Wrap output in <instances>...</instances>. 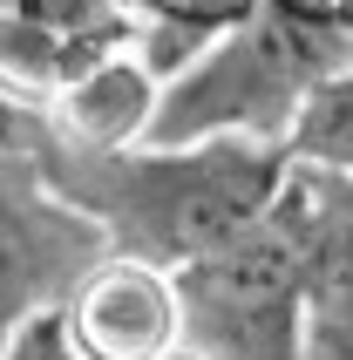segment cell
Returning a JSON list of instances; mask_svg holds the SVG:
<instances>
[{
  "mask_svg": "<svg viewBox=\"0 0 353 360\" xmlns=\"http://www.w3.org/2000/svg\"><path fill=\"white\" fill-rule=\"evenodd\" d=\"M27 150L41 177L102 231L109 252L150 259L163 272L224 252L272 218L293 177L285 143L204 136V143H129V150H68L27 116Z\"/></svg>",
  "mask_w": 353,
  "mask_h": 360,
  "instance_id": "1",
  "label": "cell"
},
{
  "mask_svg": "<svg viewBox=\"0 0 353 360\" xmlns=\"http://www.w3.org/2000/svg\"><path fill=\"white\" fill-rule=\"evenodd\" d=\"M340 61H353V34L258 7L252 20L204 41L176 75H163L150 143H204V136L285 143L306 89Z\"/></svg>",
  "mask_w": 353,
  "mask_h": 360,
  "instance_id": "2",
  "label": "cell"
},
{
  "mask_svg": "<svg viewBox=\"0 0 353 360\" xmlns=\"http://www.w3.org/2000/svg\"><path fill=\"white\" fill-rule=\"evenodd\" d=\"M184 340L204 360H313L306 300H299V252L285 218L252 224L224 252L176 272Z\"/></svg>",
  "mask_w": 353,
  "mask_h": 360,
  "instance_id": "3",
  "label": "cell"
},
{
  "mask_svg": "<svg viewBox=\"0 0 353 360\" xmlns=\"http://www.w3.org/2000/svg\"><path fill=\"white\" fill-rule=\"evenodd\" d=\"M102 252V231L41 177L27 150V109L0 116V347L20 326L48 320Z\"/></svg>",
  "mask_w": 353,
  "mask_h": 360,
  "instance_id": "4",
  "label": "cell"
},
{
  "mask_svg": "<svg viewBox=\"0 0 353 360\" xmlns=\"http://www.w3.org/2000/svg\"><path fill=\"white\" fill-rule=\"evenodd\" d=\"M55 326L75 360H170L184 347V300L176 272L150 259L102 252L68 300L55 306Z\"/></svg>",
  "mask_w": 353,
  "mask_h": 360,
  "instance_id": "5",
  "label": "cell"
},
{
  "mask_svg": "<svg viewBox=\"0 0 353 360\" xmlns=\"http://www.w3.org/2000/svg\"><path fill=\"white\" fill-rule=\"evenodd\" d=\"M278 218L299 252V300L313 360H353V177L299 170L278 191Z\"/></svg>",
  "mask_w": 353,
  "mask_h": 360,
  "instance_id": "6",
  "label": "cell"
},
{
  "mask_svg": "<svg viewBox=\"0 0 353 360\" xmlns=\"http://www.w3.org/2000/svg\"><path fill=\"white\" fill-rule=\"evenodd\" d=\"M157 102H163V75L143 61L136 41H116V48L89 55L27 116L41 136L68 143V150H129V143H150Z\"/></svg>",
  "mask_w": 353,
  "mask_h": 360,
  "instance_id": "7",
  "label": "cell"
},
{
  "mask_svg": "<svg viewBox=\"0 0 353 360\" xmlns=\"http://www.w3.org/2000/svg\"><path fill=\"white\" fill-rule=\"evenodd\" d=\"M285 157L299 170H326V177H353V61L326 68L306 89L293 129H285Z\"/></svg>",
  "mask_w": 353,
  "mask_h": 360,
  "instance_id": "8",
  "label": "cell"
},
{
  "mask_svg": "<svg viewBox=\"0 0 353 360\" xmlns=\"http://www.w3.org/2000/svg\"><path fill=\"white\" fill-rule=\"evenodd\" d=\"M0 360H75V354H68V340H61V326H55V313H48V320H34V326H20L14 340L0 347Z\"/></svg>",
  "mask_w": 353,
  "mask_h": 360,
  "instance_id": "9",
  "label": "cell"
},
{
  "mask_svg": "<svg viewBox=\"0 0 353 360\" xmlns=\"http://www.w3.org/2000/svg\"><path fill=\"white\" fill-rule=\"evenodd\" d=\"M265 7H278V14H293V20H313V27L353 34V0H265Z\"/></svg>",
  "mask_w": 353,
  "mask_h": 360,
  "instance_id": "10",
  "label": "cell"
},
{
  "mask_svg": "<svg viewBox=\"0 0 353 360\" xmlns=\"http://www.w3.org/2000/svg\"><path fill=\"white\" fill-rule=\"evenodd\" d=\"M0 116H20V109H7V102H0Z\"/></svg>",
  "mask_w": 353,
  "mask_h": 360,
  "instance_id": "11",
  "label": "cell"
}]
</instances>
